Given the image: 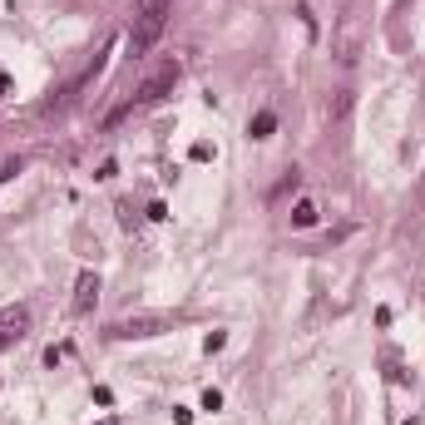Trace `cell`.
Masks as SVG:
<instances>
[{"instance_id":"obj_8","label":"cell","mask_w":425,"mask_h":425,"mask_svg":"<svg viewBox=\"0 0 425 425\" xmlns=\"http://www.w3.org/2000/svg\"><path fill=\"white\" fill-rule=\"evenodd\" d=\"M272 129H277V114H272V109H257V114H252V124H247V134H252V139H272Z\"/></svg>"},{"instance_id":"obj_7","label":"cell","mask_w":425,"mask_h":425,"mask_svg":"<svg viewBox=\"0 0 425 425\" xmlns=\"http://www.w3.org/2000/svg\"><path fill=\"white\" fill-rule=\"evenodd\" d=\"M316 218H322V208H316L311 198H297V208H292V228H311Z\"/></svg>"},{"instance_id":"obj_6","label":"cell","mask_w":425,"mask_h":425,"mask_svg":"<svg viewBox=\"0 0 425 425\" xmlns=\"http://www.w3.org/2000/svg\"><path fill=\"white\" fill-rule=\"evenodd\" d=\"M99 302V272H79V282H75V302H70V311L75 316H84L89 307Z\"/></svg>"},{"instance_id":"obj_5","label":"cell","mask_w":425,"mask_h":425,"mask_svg":"<svg viewBox=\"0 0 425 425\" xmlns=\"http://www.w3.org/2000/svg\"><path fill=\"white\" fill-rule=\"evenodd\" d=\"M361 35H366V20H361L356 10H346V15H341V30H337V60H341V65H351V60L361 55Z\"/></svg>"},{"instance_id":"obj_1","label":"cell","mask_w":425,"mask_h":425,"mask_svg":"<svg viewBox=\"0 0 425 425\" xmlns=\"http://www.w3.org/2000/svg\"><path fill=\"white\" fill-rule=\"evenodd\" d=\"M169 10H173V0H139L134 30H129V55L134 60L158 45V35H164V25H169Z\"/></svg>"},{"instance_id":"obj_13","label":"cell","mask_w":425,"mask_h":425,"mask_svg":"<svg viewBox=\"0 0 425 425\" xmlns=\"http://www.w3.org/2000/svg\"><path fill=\"white\" fill-rule=\"evenodd\" d=\"M10 94H15V79H10V75H0V99H10Z\"/></svg>"},{"instance_id":"obj_11","label":"cell","mask_w":425,"mask_h":425,"mask_svg":"<svg viewBox=\"0 0 425 425\" xmlns=\"http://www.w3.org/2000/svg\"><path fill=\"white\" fill-rule=\"evenodd\" d=\"M203 410H223V391H203Z\"/></svg>"},{"instance_id":"obj_10","label":"cell","mask_w":425,"mask_h":425,"mask_svg":"<svg viewBox=\"0 0 425 425\" xmlns=\"http://www.w3.org/2000/svg\"><path fill=\"white\" fill-rule=\"evenodd\" d=\"M223 346H228L223 332H208V337H203V351H208V356H212V351H223Z\"/></svg>"},{"instance_id":"obj_2","label":"cell","mask_w":425,"mask_h":425,"mask_svg":"<svg viewBox=\"0 0 425 425\" xmlns=\"http://www.w3.org/2000/svg\"><path fill=\"white\" fill-rule=\"evenodd\" d=\"M178 75H183V65L169 55V60H158L148 75H144V84L134 89V99L124 104V109L119 114H134V109H148V104H158V99H164V94H173V84H178Z\"/></svg>"},{"instance_id":"obj_3","label":"cell","mask_w":425,"mask_h":425,"mask_svg":"<svg viewBox=\"0 0 425 425\" xmlns=\"http://www.w3.org/2000/svg\"><path fill=\"white\" fill-rule=\"evenodd\" d=\"M169 327H173L169 316H124V322L109 327V341H148V337L169 332Z\"/></svg>"},{"instance_id":"obj_4","label":"cell","mask_w":425,"mask_h":425,"mask_svg":"<svg viewBox=\"0 0 425 425\" xmlns=\"http://www.w3.org/2000/svg\"><path fill=\"white\" fill-rule=\"evenodd\" d=\"M25 337H30V307L15 302V307L0 311V351H10V346L25 341Z\"/></svg>"},{"instance_id":"obj_12","label":"cell","mask_w":425,"mask_h":425,"mask_svg":"<svg viewBox=\"0 0 425 425\" xmlns=\"http://www.w3.org/2000/svg\"><path fill=\"white\" fill-rule=\"evenodd\" d=\"M173 425H193V410L188 405H173Z\"/></svg>"},{"instance_id":"obj_9","label":"cell","mask_w":425,"mask_h":425,"mask_svg":"<svg viewBox=\"0 0 425 425\" xmlns=\"http://www.w3.org/2000/svg\"><path fill=\"white\" fill-rule=\"evenodd\" d=\"M188 158H193V164H208V158H212V144H208V139H198V144L188 148Z\"/></svg>"},{"instance_id":"obj_14","label":"cell","mask_w":425,"mask_h":425,"mask_svg":"<svg viewBox=\"0 0 425 425\" xmlns=\"http://www.w3.org/2000/svg\"><path fill=\"white\" fill-rule=\"evenodd\" d=\"M15 173H20V164H6V169H0V188H6V183L15 178Z\"/></svg>"}]
</instances>
